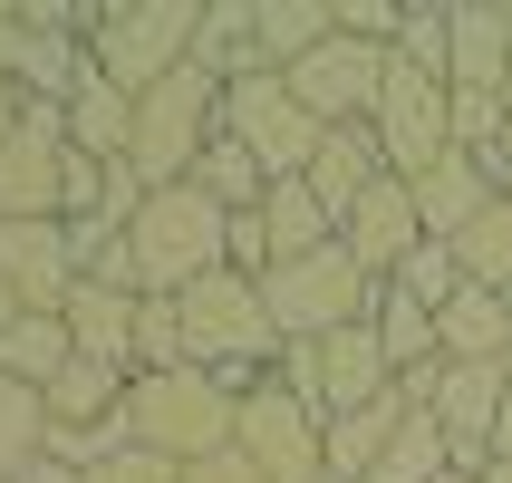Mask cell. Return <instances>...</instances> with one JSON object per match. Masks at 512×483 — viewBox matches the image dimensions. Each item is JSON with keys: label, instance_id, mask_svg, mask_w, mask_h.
Here are the masks:
<instances>
[{"label": "cell", "instance_id": "cell-10", "mask_svg": "<svg viewBox=\"0 0 512 483\" xmlns=\"http://www.w3.org/2000/svg\"><path fill=\"white\" fill-rule=\"evenodd\" d=\"M397 397L455 435V464H464V474L493 455V426H503V368H464V358H435L426 377H397Z\"/></svg>", "mask_w": 512, "mask_h": 483}, {"label": "cell", "instance_id": "cell-30", "mask_svg": "<svg viewBox=\"0 0 512 483\" xmlns=\"http://www.w3.org/2000/svg\"><path fill=\"white\" fill-rule=\"evenodd\" d=\"M165 368H194V348H184V310L145 290L136 300V377H165Z\"/></svg>", "mask_w": 512, "mask_h": 483}, {"label": "cell", "instance_id": "cell-21", "mask_svg": "<svg viewBox=\"0 0 512 483\" xmlns=\"http://www.w3.org/2000/svg\"><path fill=\"white\" fill-rule=\"evenodd\" d=\"M252 223H261V252H271V271H281V261H310V252H329V242H339V223L319 213V194L300 184V174H290V184H271V194L252 203Z\"/></svg>", "mask_w": 512, "mask_h": 483}, {"label": "cell", "instance_id": "cell-26", "mask_svg": "<svg viewBox=\"0 0 512 483\" xmlns=\"http://www.w3.org/2000/svg\"><path fill=\"white\" fill-rule=\"evenodd\" d=\"M445 474H464V464H455V435L435 426V416H416V406H406V426L387 435V455H377L368 483H445Z\"/></svg>", "mask_w": 512, "mask_h": 483}, {"label": "cell", "instance_id": "cell-23", "mask_svg": "<svg viewBox=\"0 0 512 483\" xmlns=\"http://www.w3.org/2000/svg\"><path fill=\"white\" fill-rule=\"evenodd\" d=\"M78 358V339H68V319L58 310H29V319H10L0 329V377H20V387H39L49 397V377Z\"/></svg>", "mask_w": 512, "mask_h": 483}, {"label": "cell", "instance_id": "cell-35", "mask_svg": "<svg viewBox=\"0 0 512 483\" xmlns=\"http://www.w3.org/2000/svg\"><path fill=\"white\" fill-rule=\"evenodd\" d=\"M184 483H271V474H252V464H242V455H232V445H223V455L184 464Z\"/></svg>", "mask_w": 512, "mask_h": 483}, {"label": "cell", "instance_id": "cell-2", "mask_svg": "<svg viewBox=\"0 0 512 483\" xmlns=\"http://www.w3.org/2000/svg\"><path fill=\"white\" fill-rule=\"evenodd\" d=\"M232 426H242V397L213 368H165V377H136L126 387V445H155L165 464L223 455Z\"/></svg>", "mask_w": 512, "mask_h": 483}, {"label": "cell", "instance_id": "cell-29", "mask_svg": "<svg viewBox=\"0 0 512 483\" xmlns=\"http://www.w3.org/2000/svg\"><path fill=\"white\" fill-rule=\"evenodd\" d=\"M184 184H194L203 203H223V213H252V203L271 194V174H261V165H252V155H242L232 136H213V145H203V165L184 174Z\"/></svg>", "mask_w": 512, "mask_h": 483}, {"label": "cell", "instance_id": "cell-9", "mask_svg": "<svg viewBox=\"0 0 512 483\" xmlns=\"http://www.w3.org/2000/svg\"><path fill=\"white\" fill-rule=\"evenodd\" d=\"M232 455L252 464V474H271V483H329V416H319V406H300L281 377H271V387H252V397H242Z\"/></svg>", "mask_w": 512, "mask_h": 483}, {"label": "cell", "instance_id": "cell-22", "mask_svg": "<svg viewBox=\"0 0 512 483\" xmlns=\"http://www.w3.org/2000/svg\"><path fill=\"white\" fill-rule=\"evenodd\" d=\"M329 29H339V20H329V0H252V58H261V68H281V78L329 39Z\"/></svg>", "mask_w": 512, "mask_h": 483}, {"label": "cell", "instance_id": "cell-24", "mask_svg": "<svg viewBox=\"0 0 512 483\" xmlns=\"http://www.w3.org/2000/svg\"><path fill=\"white\" fill-rule=\"evenodd\" d=\"M397 426H406V397H377V406H358V416H329V483H368Z\"/></svg>", "mask_w": 512, "mask_h": 483}, {"label": "cell", "instance_id": "cell-14", "mask_svg": "<svg viewBox=\"0 0 512 483\" xmlns=\"http://www.w3.org/2000/svg\"><path fill=\"white\" fill-rule=\"evenodd\" d=\"M0 281L20 290V310H58L78 290V242L68 223H0Z\"/></svg>", "mask_w": 512, "mask_h": 483}, {"label": "cell", "instance_id": "cell-41", "mask_svg": "<svg viewBox=\"0 0 512 483\" xmlns=\"http://www.w3.org/2000/svg\"><path fill=\"white\" fill-rule=\"evenodd\" d=\"M10 20H20V10H0V39H10Z\"/></svg>", "mask_w": 512, "mask_h": 483}, {"label": "cell", "instance_id": "cell-25", "mask_svg": "<svg viewBox=\"0 0 512 483\" xmlns=\"http://www.w3.org/2000/svg\"><path fill=\"white\" fill-rule=\"evenodd\" d=\"M368 329H377V348H387V368L397 377H426L445 348H435V310H416L406 290H387L377 281V310H368Z\"/></svg>", "mask_w": 512, "mask_h": 483}, {"label": "cell", "instance_id": "cell-16", "mask_svg": "<svg viewBox=\"0 0 512 483\" xmlns=\"http://www.w3.org/2000/svg\"><path fill=\"white\" fill-rule=\"evenodd\" d=\"M435 348L464 358V368H512V290H474L464 281L445 310H435Z\"/></svg>", "mask_w": 512, "mask_h": 483}, {"label": "cell", "instance_id": "cell-34", "mask_svg": "<svg viewBox=\"0 0 512 483\" xmlns=\"http://www.w3.org/2000/svg\"><path fill=\"white\" fill-rule=\"evenodd\" d=\"M397 58H406V68H426V78H445V10H406ZM445 87H455V78H445Z\"/></svg>", "mask_w": 512, "mask_h": 483}, {"label": "cell", "instance_id": "cell-5", "mask_svg": "<svg viewBox=\"0 0 512 483\" xmlns=\"http://www.w3.org/2000/svg\"><path fill=\"white\" fill-rule=\"evenodd\" d=\"M261 300H271V329H281V348H290V339L358 329V319L377 310V281L339 252V242H329V252H310V261H281V271H261Z\"/></svg>", "mask_w": 512, "mask_h": 483}, {"label": "cell", "instance_id": "cell-15", "mask_svg": "<svg viewBox=\"0 0 512 483\" xmlns=\"http://www.w3.org/2000/svg\"><path fill=\"white\" fill-rule=\"evenodd\" d=\"M445 78L455 87L512 78V10L503 0H445Z\"/></svg>", "mask_w": 512, "mask_h": 483}, {"label": "cell", "instance_id": "cell-31", "mask_svg": "<svg viewBox=\"0 0 512 483\" xmlns=\"http://www.w3.org/2000/svg\"><path fill=\"white\" fill-rule=\"evenodd\" d=\"M387 290H406L416 310H445V300L464 290V261H455V242H416V252L397 261V281H387Z\"/></svg>", "mask_w": 512, "mask_h": 483}, {"label": "cell", "instance_id": "cell-4", "mask_svg": "<svg viewBox=\"0 0 512 483\" xmlns=\"http://www.w3.org/2000/svg\"><path fill=\"white\" fill-rule=\"evenodd\" d=\"M194 29H203V0H126V10H97L87 20V68L126 97L165 87L184 58H194Z\"/></svg>", "mask_w": 512, "mask_h": 483}, {"label": "cell", "instance_id": "cell-19", "mask_svg": "<svg viewBox=\"0 0 512 483\" xmlns=\"http://www.w3.org/2000/svg\"><path fill=\"white\" fill-rule=\"evenodd\" d=\"M493 194H503V184H493L484 155H445L435 174H416V223H426V242H455Z\"/></svg>", "mask_w": 512, "mask_h": 483}, {"label": "cell", "instance_id": "cell-7", "mask_svg": "<svg viewBox=\"0 0 512 483\" xmlns=\"http://www.w3.org/2000/svg\"><path fill=\"white\" fill-rule=\"evenodd\" d=\"M223 136L242 145V155L271 174V184H290V174H310V155H319V136H329V126H319V116L290 97L281 68H252V78H232V87H223Z\"/></svg>", "mask_w": 512, "mask_h": 483}, {"label": "cell", "instance_id": "cell-11", "mask_svg": "<svg viewBox=\"0 0 512 483\" xmlns=\"http://www.w3.org/2000/svg\"><path fill=\"white\" fill-rule=\"evenodd\" d=\"M68 194V116L20 107V126L0 136V223H58Z\"/></svg>", "mask_w": 512, "mask_h": 483}, {"label": "cell", "instance_id": "cell-39", "mask_svg": "<svg viewBox=\"0 0 512 483\" xmlns=\"http://www.w3.org/2000/svg\"><path fill=\"white\" fill-rule=\"evenodd\" d=\"M474 483H512V455H484V464H474Z\"/></svg>", "mask_w": 512, "mask_h": 483}, {"label": "cell", "instance_id": "cell-18", "mask_svg": "<svg viewBox=\"0 0 512 483\" xmlns=\"http://www.w3.org/2000/svg\"><path fill=\"white\" fill-rule=\"evenodd\" d=\"M377 174H387V155H377V126H329L300 184L319 194V213H329V223H348V213H358V194H368Z\"/></svg>", "mask_w": 512, "mask_h": 483}, {"label": "cell", "instance_id": "cell-37", "mask_svg": "<svg viewBox=\"0 0 512 483\" xmlns=\"http://www.w3.org/2000/svg\"><path fill=\"white\" fill-rule=\"evenodd\" d=\"M493 455H512V368H503V426H493Z\"/></svg>", "mask_w": 512, "mask_h": 483}, {"label": "cell", "instance_id": "cell-28", "mask_svg": "<svg viewBox=\"0 0 512 483\" xmlns=\"http://www.w3.org/2000/svg\"><path fill=\"white\" fill-rule=\"evenodd\" d=\"M455 261H464L474 290H512V194H493L484 213L455 232Z\"/></svg>", "mask_w": 512, "mask_h": 483}, {"label": "cell", "instance_id": "cell-27", "mask_svg": "<svg viewBox=\"0 0 512 483\" xmlns=\"http://www.w3.org/2000/svg\"><path fill=\"white\" fill-rule=\"evenodd\" d=\"M29 464H49V397L0 377V483H20Z\"/></svg>", "mask_w": 512, "mask_h": 483}, {"label": "cell", "instance_id": "cell-6", "mask_svg": "<svg viewBox=\"0 0 512 483\" xmlns=\"http://www.w3.org/2000/svg\"><path fill=\"white\" fill-rule=\"evenodd\" d=\"M281 387L300 406H319V416H358V406L397 397V368H387L377 329L358 319V329H329V339H290L281 348Z\"/></svg>", "mask_w": 512, "mask_h": 483}, {"label": "cell", "instance_id": "cell-32", "mask_svg": "<svg viewBox=\"0 0 512 483\" xmlns=\"http://www.w3.org/2000/svg\"><path fill=\"white\" fill-rule=\"evenodd\" d=\"M503 116H512L503 87H455V155H493L503 145Z\"/></svg>", "mask_w": 512, "mask_h": 483}, {"label": "cell", "instance_id": "cell-20", "mask_svg": "<svg viewBox=\"0 0 512 483\" xmlns=\"http://www.w3.org/2000/svg\"><path fill=\"white\" fill-rule=\"evenodd\" d=\"M58 116H68V145H78L87 165H126V136H136V97H126V87H107L97 68H87Z\"/></svg>", "mask_w": 512, "mask_h": 483}, {"label": "cell", "instance_id": "cell-38", "mask_svg": "<svg viewBox=\"0 0 512 483\" xmlns=\"http://www.w3.org/2000/svg\"><path fill=\"white\" fill-rule=\"evenodd\" d=\"M20 107H29V97H20V87H10V78H0V136L20 126Z\"/></svg>", "mask_w": 512, "mask_h": 483}, {"label": "cell", "instance_id": "cell-8", "mask_svg": "<svg viewBox=\"0 0 512 483\" xmlns=\"http://www.w3.org/2000/svg\"><path fill=\"white\" fill-rule=\"evenodd\" d=\"M377 155H387V174L397 184H416V174H435L445 155H455V87L426 78V68H406L397 49H387V87H377Z\"/></svg>", "mask_w": 512, "mask_h": 483}, {"label": "cell", "instance_id": "cell-3", "mask_svg": "<svg viewBox=\"0 0 512 483\" xmlns=\"http://www.w3.org/2000/svg\"><path fill=\"white\" fill-rule=\"evenodd\" d=\"M223 136V78L213 68H174L165 87H145L136 97V136H126V165L145 174V194L155 184H184V174L203 165V145Z\"/></svg>", "mask_w": 512, "mask_h": 483}, {"label": "cell", "instance_id": "cell-33", "mask_svg": "<svg viewBox=\"0 0 512 483\" xmlns=\"http://www.w3.org/2000/svg\"><path fill=\"white\" fill-rule=\"evenodd\" d=\"M78 483H184V464H165L155 445H116V455H97Z\"/></svg>", "mask_w": 512, "mask_h": 483}, {"label": "cell", "instance_id": "cell-17", "mask_svg": "<svg viewBox=\"0 0 512 483\" xmlns=\"http://www.w3.org/2000/svg\"><path fill=\"white\" fill-rule=\"evenodd\" d=\"M136 300H145V290H107V281H78V290H68L58 319H68L78 358H107V368L136 377Z\"/></svg>", "mask_w": 512, "mask_h": 483}, {"label": "cell", "instance_id": "cell-13", "mask_svg": "<svg viewBox=\"0 0 512 483\" xmlns=\"http://www.w3.org/2000/svg\"><path fill=\"white\" fill-rule=\"evenodd\" d=\"M426 242V223H416V184H397V174H377L368 194H358V213L339 223V252L368 271V281H397V261Z\"/></svg>", "mask_w": 512, "mask_h": 483}, {"label": "cell", "instance_id": "cell-36", "mask_svg": "<svg viewBox=\"0 0 512 483\" xmlns=\"http://www.w3.org/2000/svg\"><path fill=\"white\" fill-rule=\"evenodd\" d=\"M20 483H78V464H58V455H49V464H29Z\"/></svg>", "mask_w": 512, "mask_h": 483}, {"label": "cell", "instance_id": "cell-40", "mask_svg": "<svg viewBox=\"0 0 512 483\" xmlns=\"http://www.w3.org/2000/svg\"><path fill=\"white\" fill-rule=\"evenodd\" d=\"M10 319H29V310H20V290H10V281H0V329H10Z\"/></svg>", "mask_w": 512, "mask_h": 483}, {"label": "cell", "instance_id": "cell-1", "mask_svg": "<svg viewBox=\"0 0 512 483\" xmlns=\"http://www.w3.org/2000/svg\"><path fill=\"white\" fill-rule=\"evenodd\" d=\"M223 232H232L223 203H203L194 184H155V194L136 203V223H126V271H136V290L184 300L203 271H232V261H223Z\"/></svg>", "mask_w": 512, "mask_h": 483}, {"label": "cell", "instance_id": "cell-43", "mask_svg": "<svg viewBox=\"0 0 512 483\" xmlns=\"http://www.w3.org/2000/svg\"><path fill=\"white\" fill-rule=\"evenodd\" d=\"M503 97H512V78H503Z\"/></svg>", "mask_w": 512, "mask_h": 483}, {"label": "cell", "instance_id": "cell-42", "mask_svg": "<svg viewBox=\"0 0 512 483\" xmlns=\"http://www.w3.org/2000/svg\"><path fill=\"white\" fill-rule=\"evenodd\" d=\"M445 483H474V474H445Z\"/></svg>", "mask_w": 512, "mask_h": 483}, {"label": "cell", "instance_id": "cell-12", "mask_svg": "<svg viewBox=\"0 0 512 483\" xmlns=\"http://www.w3.org/2000/svg\"><path fill=\"white\" fill-rule=\"evenodd\" d=\"M377 87H387V49H358V39H339V29L290 68V97H300L319 126H368Z\"/></svg>", "mask_w": 512, "mask_h": 483}]
</instances>
